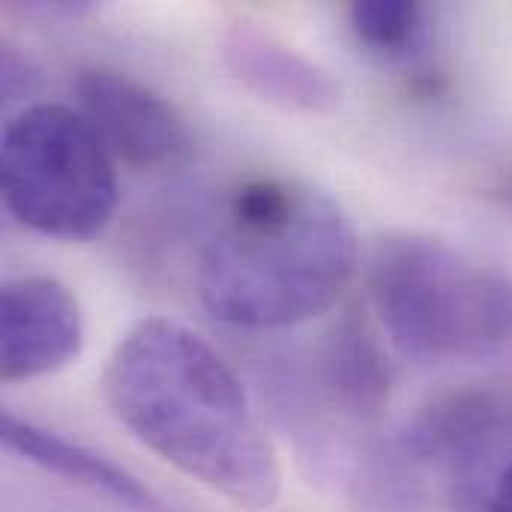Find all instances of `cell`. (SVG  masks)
I'll list each match as a JSON object with an SVG mask.
<instances>
[{
    "label": "cell",
    "mask_w": 512,
    "mask_h": 512,
    "mask_svg": "<svg viewBox=\"0 0 512 512\" xmlns=\"http://www.w3.org/2000/svg\"><path fill=\"white\" fill-rule=\"evenodd\" d=\"M111 414L162 462L249 512L270 510L282 471L234 369L171 318L138 321L108 357Z\"/></svg>",
    "instance_id": "6da1fadb"
},
{
    "label": "cell",
    "mask_w": 512,
    "mask_h": 512,
    "mask_svg": "<svg viewBox=\"0 0 512 512\" xmlns=\"http://www.w3.org/2000/svg\"><path fill=\"white\" fill-rule=\"evenodd\" d=\"M342 204L288 177H255L228 201L198 267L201 303L246 330H282L336 306L357 270Z\"/></svg>",
    "instance_id": "7a4b0ae2"
},
{
    "label": "cell",
    "mask_w": 512,
    "mask_h": 512,
    "mask_svg": "<svg viewBox=\"0 0 512 512\" xmlns=\"http://www.w3.org/2000/svg\"><path fill=\"white\" fill-rule=\"evenodd\" d=\"M369 288L393 345L411 360H486L512 348L510 279L432 237L384 240Z\"/></svg>",
    "instance_id": "3957f363"
},
{
    "label": "cell",
    "mask_w": 512,
    "mask_h": 512,
    "mask_svg": "<svg viewBox=\"0 0 512 512\" xmlns=\"http://www.w3.org/2000/svg\"><path fill=\"white\" fill-rule=\"evenodd\" d=\"M0 189L24 228L63 243L96 240L117 210L114 159L66 105H30L6 123Z\"/></svg>",
    "instance_id": "277c9868"
},
{
    "label": "cell",
    "mask_w": 512,
    "mask_h": 512,
    "mask_svg": "<svg viewBox=\"0 0 512 512\" xmlns=\"http://www.w3.org/2000/svg\"><path fill=\"white\" fill-rule=\"evenodd\" d=\"M78 111L114 162L135 171L180 165L192 135L180 111L153 87L111 69H84L75 81Z\"/></svg>",
    "instance_id": "5b68a950"
},
{
    "label": "cell",
    "mask_w": 512,
    "mask_h": 512,
    "mask_svg": "<svg viewBox=\"0 0 512 512\" xmlns=\"http://www.w3.org/2000/svg\"><path fill=\"white\" fill-rule=\"evenodd\" d=\"M84 348L78 297L51 276H18L0 291V378L33 381L66 369Z\"/></svg>",
    "instance_id": "8992f818"
},
{
    "label": "cell",
    "mask_w": 512,
    "mask_h": 512,
    "mask_svg": "<svg viewBox=\"0 0 512 512\" xmlns=\"http://www.w3.org/2000/svg\"><path fill=\"white\" fill-rule=\"evenodd\" d=\"M222 60L249 93L270 105L303 114H330L342 105V84L324 66L258 27L225 30Z\"/></svg>",
    "instance_id": "52a82bcc"
},
{
    "label": "cell",
    "mask_w": 512,
    "mask_h": 512,
    "mask_svg": "<svg viewBox=\"0 0 512 512\" xmlns=\"http://www.w3.org/2000/svg\"><path fill=\"white\" fill-rule=\"evenodd\" d=\"M512 426V405L492 390H453L408 423L399 438L405 459L414 462H471Z\"/></svg>",
    "instance_id": "ba28073f"
},
{
    "label": "cell",
    "mask_w": 512,
    "mask_h": 512,
    "mask_svg": "<svg viewBox=\"0 0 512 512\" xmlns=\"http://www.w3.org/2000/svg\"><path fill=\"white\" fill-rule=\"evenodd\" d=\"M0 435H3V444L12 453H18L21 459H27L30 465H36L54 477H63L81 489L105 495L108 501L120 504L123 510L171 512L168 504L147 483H141L126 468L114 465L111 459L99 456L96 450H90L78 441H69L51 429H42L30 420H21L12 411L3 414Z\"/></svg>",
    "instance_id": "9c48e42d"
},
{
    "label": "cell",
    "mask_w": 512,
    "mask_h": 512,
    "mask_svg": "<svg viewBox=\"0 0 512 512\" xmlns=\"http://www.w3.org/2000/svg\"><path fill=\"white\" fill-rule=\"evenodd\" d=\"M321 369L333 402L360 426L378 429L390 405L393 369L366 324L345 318L327 339Z\"/></svg>",
    "instance_id": "30bf717a"
},
{
    "label": "cell",
    "mask_w": 512,
    "mask_h": 512,
    "mask_svg": "<svg viewBox=\"0 0 512 512\" xmlns=\"http://www.w3.org/2000/svg\"><path fill=\"white\" fill-rule=\"evenodd\" d=\"M363 48L381 60H408L426 42V9L408 0H357L348 9Z\"/></svg>",
    "instance_id": "8fae6325"
},
{
    "label": "cell",
    "mask_w": 512,
    "mask_h": 512,
    "mask_svg": "<svg viewBox=\"0 0 512 512\" xmlns=\"http://www.w3.org/2000/svg\"><path fill=\"white\" fill-rule=\"evenodd\" d=\"M486 512H512V465H507L489 495V507Z\"/></svg>",
    "instance_id": "7c38bea8"
}]
</instances>
